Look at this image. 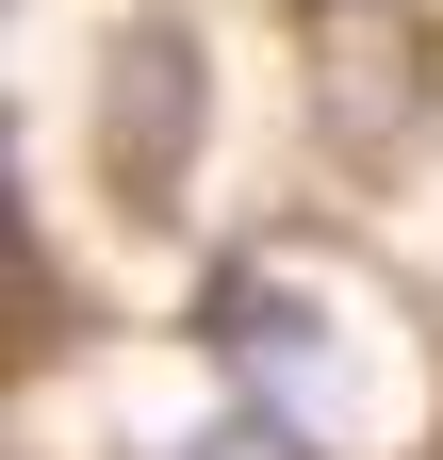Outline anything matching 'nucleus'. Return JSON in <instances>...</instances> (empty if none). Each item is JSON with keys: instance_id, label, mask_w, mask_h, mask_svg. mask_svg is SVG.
Returning a JSON list of instances; mask_svg holds the SVG:
<instances>
[]
</instances>
